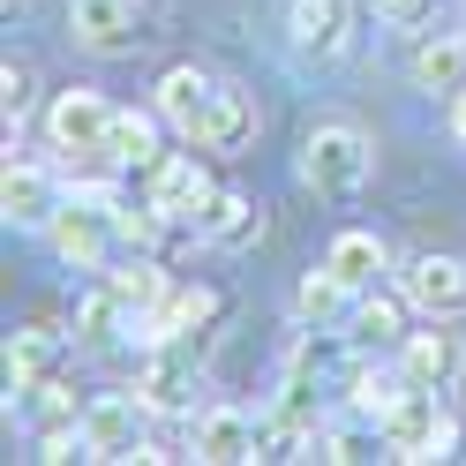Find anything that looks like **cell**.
<instances>
[{
	"label": "cell",
	"instance_id": "1",
	"mask_svg": "<svg viewBox=\"0 0 466 466\" xmlns=\"http://www.w3.org/2000/svg\"><path fill=\"white\" fill-rule=\"evenodd\" d=\"M369 166H376V151H369V136L354 121H316L301 136V188L331 196V203L361 196L369 188Z\"/></svg>",
	"mask_w": 466,
	"mask_h": 466
},
{
	"label": "cell",
	"instance_id": "2",
	"mask_svg": "<svg viewBox=\"0 0 466 466\" xmlns=\"http://www.w3.org/2000/svg\"><path fill=\"white\" fill-rule=\"evenodd\" d=\"M376 436H384V451H391V459H414V466L451 459V451H459V421H451V406L436 399L429 384H406V391H399V406H391L384 421H376Z\"/></svg>",
	"mask_w": 466,
	"mask_h": 466
},
{
	"label": "cell",
	"instance_id": "3",
	"mask_svg": "<svg viewBox=\"0 0 466 466\" xmlns=\"http://www.w3.org/2000/svg\"><path fill=\"white\" fill-rule=\"evenodd\" d=\"M113 113H121V106H106L98 91H61V98H53V113H46L53 151H68V158H106Z\"/></svg>",
	"mask_w": 466,
	"mask_h": 466
},
{
	"label": "cell",
	"instance_id": "4",
	"mask_svg": "<svg viewBox=\"0 0 466 466\" xmlns=\"http://www.w3.org/2000/svg\"><path fill=\"white\" fill-rule=\"evenodd\" d=\"M399 369L429 391H451L466 376V339L451 331V316H429V331H406L399 339Z\"/></svg>",
	"mask_w": 466,
	"mask_h": 466
},
{
	"label": "cell",
	"instance_id": "5",
	"mask_svg": "<svg viewBox=\"0 0 466 466\" xmlns=\"http://www.w3.org/2000/svg\"><path fill=\"white\" fill-rule=\"evenodd\" d=\"M136 414H143V399H121V391L83 406V444H91V459H166L158 444H143Z\"/></svg>",
	"mask_w": 466,
	"mask_h": 466
},
{
	"label": "cell",
	"instance_id": "6",
	"mask_svg": "<svg viewBox=\"0 0 466 466\" xmlns=\"http://www.w3.org/2000/svg\"><path fill=\"white\" fill-rule=\"evenodd\" d=\"M46 241H53V256L61 264H76V271H106V248L121 241L113 233V211H98V203H61V218L46 226Z\"/></svg>",
	"mask_w": 466,
	"mask_h": 466
},
{
	"label": "cell",
	"instance_id": "7",
	"mask_svg": "<svg viewBox=\"0 0 466 466\" xmlns=\"http://www.w3.org/2000/svg\"><path fill=\"white\" fill-rule=\"evenodd\" d=\"M271 421H256L241 414V406H211V414L196 421V459H211V466H241V459H271Z\"/></svg>",
	"mask_w": 466,
	"mask_h": 466
},
{
	"label": "cell",
	"instance_id": "8",
	"mask_svg": "<svg viewBox=\"0 0 466 466\" xmlns=\"http://www.w3.org/2000/svg\"><path fill=\"white\" fill-rule=\"evenodd\" d=\"M68 31L83 53H98V61H121L136 53V0H68Z\"/></svg>",
	"mask_w": 466,
	"mask_h": 466
},
{
	"label": "cell",
	"instance_id": "9",
	"mask_svg": "<svg viewBox=\"0 0 466 466\" xmlns=\"http://www.w3.org/2000/svg\"><path fill=\"white\" fill-rule=\"evenodd\" d=\"M143 196H151L166 218H188L196 226V211L211 203V173L196 166V143H188V151H166L151 173H143Z\"/></svg>",
	"mask_w": 466,
	"mask_h": 466
},
{
	"label": "cell",
	"instance_id": "10",
	"mask_svg": "<svg viewBox=\"0 0 466 466\" xmlns=\"http://www.w3.org/2000/svg\"><path fill=\"white\" fill-rule=\"evenodd\" d=\"M399 294L421 316H459L466 309V264H451V256H414L399 271Z\"/></svg>",
	"mask_w": 466,
	"mask_h": 466
},
{
	"label": "cell",
	"instance_id": "11",
	"mask_svg": "<svg viewBox=\"0 0 466 466\" xmlns=\"http://www.w3.org/2000/svg\"><path fill=\"white\" fill-rule=\"evenodd\" d=\"M136 399L143 414H196V369L166 346H151V361L136 369Z\"/></svg>",
	"mask_w": 466,
	"mask_h": 466
},
{
	"label": "cell",
	"instance_id": "12",
	"mask_svg": "<svg viewBox=\"0 0 466 466\" xmlns=\"http://www.w3.org/2000/svg\"><path fill=\"white\" fill-rule=\"evenodd\" d=\"M346 23H354L346 0H294V8H286L294 53H309V61H339V53H346Z\"/></svg>",
	"mask_w": 466,
	"mask_h": 466
},
{
	"label": "cell",
	"instance_id": "13",
	"mask_svg": "<svg viewBox=\"0 0 466 466\" xmlns=\"http://www.w3.org/2000/svg\"><path fill=\"white\" fill-rule=\"evenodd\" d=\"M324 271H331V279L346 286V294H369V286H376V279H384V271H391V248H384V241H376V233H369V226H346V233H339V241L324 248Z\"/></svg>",
	"mask_w": 466,
	"mask_h": 466
},
{
	"label": "cell",
	"instance_id": "14",
	"mask_svg": "<svg viewBox=\"0 0 466 466\" xmlns=\"http://www.w3.org/2000/svg\"><path fill=\"white\" fill-rule=\"evenodd\" d=\"M256 136V98L241 91V83H218V98H211V113L196 121V151H241V143Z\"/></svg>",
	"mask_w": 466,
	"mask_h": 466
},
{
	"label": "cell",
	"instance_id": "15",
	"mask_svg": "<svg viewBox=\"0 0 466 466\" xmlns=\"http://www.w3.org/2000/svg\"><path fill=\"white\" fill-rule=\"evenodd\" d=\"M61 203L68 196L53 188V173L8 158V181H0V211H8V226H53V218H61Z\"/></svg>",
	"mask_w": 466,
	"mask_h": 466
},
{
	"label": "cell",
	"instance_id": "16",
	"mask_svg": "<svg viewBox=\"0 0 466 466\" xmlns=\"http://www.w3.org/2000/svg\"><path fill=\"white\" fill-rule=\"evenodd\" d=\"M211 98H218V83L203 76V68H166V76H158V113L181 128V143L196 136L203 113H211Z\"/></svg>",
	"mask_w": 466,
	"mask_h": 466
},
{
	"label": "cell",
	"instance_id": "17",
	"mask_svg": "<svg viewBox=\"0 0 466 466\" xmlns=\"http://www.w3.org/2000/svg\"><path fill=\"white\" fill-rule=\"evenodd\" d=\"M196 233H203V241H218V248H248L256 233H264V218H256V203H248V196L211 188V203L196 211Z\"/></svg>",
	"mask_w": 466,
	"mask_h": 466
},
{
	"label": "cell",
	"instance_id": "18",
	"mask_svg": "<svg viewBox=\"0 0 466 466\" xmlns=\"http://www.w3.org/2000/svg\"><path fill=\"white\" fill-rule=\"evenodd\" d=\"M406 309H414L406 294H376V286H369V294H354V316H346L354 331H346V339H361V346H399V339H406Z\"/></svg>",
	"mask_w": 466,
	"mask_h": 466
},
{
	"label": "cell",
	"instance_id": "19",
	"mask_svg": "<svg viewBox=\"0 0 466 466\" xmlns=\"http://www.w3.org/2000/svg\"><path fill=\"white\" fill-rule=\"evenodd\" d=\"M166 151H158V128H151V113H113V143H106V166H136V173H151Z\"/></svg>",
	"mask_w": 466,
	"mask_h": 466
},
{
	"label": "cell",
	"instance_id": "20",
	"mask_svg": "<svg viewBox=\"0 0 466 466\" xmlns=\"http://www.w3.org/2000/svg\"><path fill=\"white\" fill-rule=\"evenodd\" d=\"M106 286L128 301V316H151V309L166 301V271L151 264V248H143V256H128V264H113V271H106Z\"/></svg>",
	"mask_w": 466,
	"mask_h": 466
},
{
	"label": "cell",
	"instance_id": "21",
	"mask_svg": "<svg viewBox=\"0 0 466 466\" xmlns=\"http://www.w3.org/2000/svg\"><path fill=\"white\" fill-rule=\"evenodd\" d=\"M53 354H61V339H53L46 324L38 331H15L8 339V391H38L46 369H53Z\"/></svg>",
	"mask_w": 466,
	"mask_h": 466
},
{
	"label": "cell",
	"instance_id": "22",
	"mask_svg": "<svg viewBox=\"0 0 466 466\" xmlns=\"http://www.w3.org/2000/svg\"><path fill=\"white\" fill-rule=\"evenodd\" d=\"M414 91H466V38H429L414 53Z\"/></svg>",
	"mask_w": 466,
	"mask_h": 466
},
{
	"label": "cell",
	"instance_id": "23",
	"mask_svg": "<svg viewBox=\"0 0 466 466\" xmlns=\"http://www.w3.org/2000/svg\"><path fill=\"white\" fill-rule=\"evenodd\" d=\"M406 384H414L406 369H354V421H384Z\"/></svg>",
	"mask_w": 466,
	"mask_h": 466
},
{
	"label": "cell",
	"instance_id": "24",
	"mask_svg": "<svg viewBox=\"0 0 466 466\" xmlns=\"http://www.w3.org/2000/svg\"><path fill=\"white\" fill-rule=\"evenodd\" d=\"M346 301H354V294H346V286H339L331 271H309V279H301V294H294V316L316 331V324H339V316H354Z\"/></svg>",
	"mask_w": 466,
	"mask_h": 466
},
{
	"label": "cell",
	"instance_id": "25",
	"mask_svg": "<svg viewBox=\"0 0 466 466\" xmlns=\"http://www.w3.org/2000/svg\"><path fill=\"white\" fill-rule=\"evenodd\" d=\"M76 331L91 339V346H106V339H121V331H136V316H128V301L113 294V286H98L91 301L76 309Z\"/></svg>",
	"mask_w": 466,
	"mask_h": 466
},
{
	"label": "cell",
	"instance_id": "26",
	"mask_svg": "<svg viewBox=\"0 0 466 466\" xmlns=\"http://www.w3.org/2000/svg\"><path fill=\"white\" fill-rule=\"evenodd\" d=\"M31 91H38V83H31V68H23V61L0 68V113H8V128L23 121V113H31Z\"/></svg>",
	"mask_w": 466,
	"mask_h": 466
},
{
	"label": "cell",
	"instance_id": "27",
	"mask_svg": "<svg viewBox=\"0 0 466 466\" xmlns=\"http://www.w3.org/2000/svg\"><path fill=\"white\" fill-rule=\"evenodd\" d=\"M376 444H384V436H376ZM376 444L354 436V429H316V459H376Z\"/></svg>",
	"mask_w": 466,
	"mask_h": 466
},
{
	"label": "cell",
	"instance_id": "28",
	"mask_svg": "<svg viewBox=\"0 0 466 466\" xmlns=\"http://www.w3.org/2000/svg\"><path fill=\"white\" fill-rule=\"evenodd\" d=\"M376 15H384L391 31H421V23L436 15V0H376Z\"/></svg>",
	"mask_w": 466,
	"mask_h": 466
},
{
	"label": "cell",
	"instance_id": "29",
	"mask_svg": "<svg viewBox=\"0 0 466 466\" xmlns=\"http://www.w3.org/2000/svg\"><path fill=\"white\" fill-rule=\"evenodd\" d=\"M451 136L466 143V91H451Z\"/></svg>",
	"mask_w": 466,
	"mask_h": 466
}]
</instances>
